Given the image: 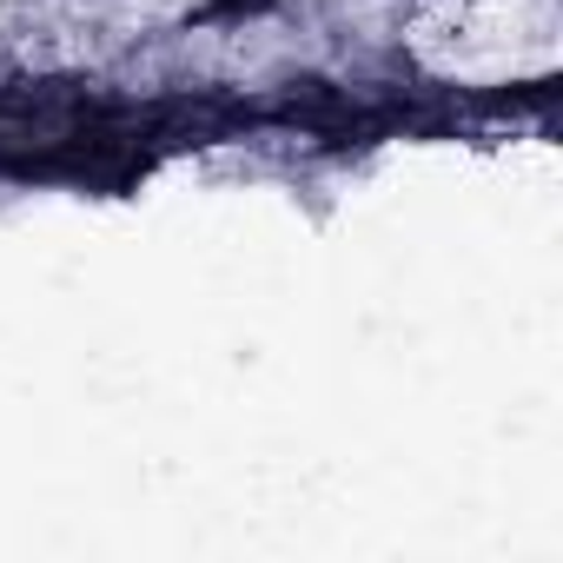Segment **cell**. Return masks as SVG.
<instances>
[{"label": "cell", "mask_w": 563, "mask_h": 563, "mask_svg": "<svg viewBox=\"0 0 563 563\" xmlns=\"http://www.w3.org/2000/svg\"><path fill=\"white\" fill-rule=\"evenodd\" d=\"M272 0H212V14H225V21H239V14H265Z\"/></svg>", "instance_id": "6da1fadb"}]
</instances>
